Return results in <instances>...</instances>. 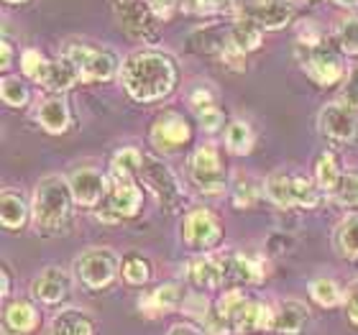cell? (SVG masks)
<instances>
[{
    "mask_svg": "<svg viewBox=\"0 0 358 335\" xmlns=\"http://www.w3.org/2000/svg\"><path fill=\"white\" fill-rule=\"evenodd\" d=\"M120 83L128 95L138 103H154L172 92L177 69L162 52H136L120 64Z\"/></svg>",
    "mask_w": 358,
    "mask_h": 335,
    "instance_id": "6da1fadb",
    "label": "cell"
},
{
    "mask_svg": "<svg viewBox=\"0 0 358 335\" xmlns=\"http://www.w3.org/2000/svg\"><path fill=\"white\" fill-rule=\"evenodd\" d=\"M72 187L69 179L62 174H49L38 182L36 194H34V225L38 233L52 236L67 223L69 208H72Z\"/></svg>",
    "mask_w": 358,
    "mask_h": 335,
    "instance_id": "7a4b0ae2",
    "label": "cell"
},
{
    "mask_svg": "<svg viewBox=\"0 0 358 335\" xmlns=\"http://www.w3.org/2000/svg\"><path fill=\"white\" fill-rule=\"evenodd\" d=\"M64 59L77 69L80 80H85V83H108L115 77V72H120L113 54L92 49V46H69L64 52Z\"/></svg>",
    "mask_w": 358,
    "mask_h": 335,
    "instance_id": "3957f363",
    "label": "cell"
},
{
    "mask_svg": "<svg viewBox=\"0 0 358 335\" xmlns=\"http://www.w3.org/2000/svg\"><path fill=\"white\" fill-rule=\"evenodd\" d=\"M189 179L194 187L205 194H223L228 187V177H225L223 162L217 157L215 146H200L189 157Z\"/></svg>",
    "mask_w": 358,
    "mask_h": 335,
    "instance_id": "277c9868",
    "label": "cell"
},
{
    "mask_svg": "<svg viewBox=\"0 0 358 335\" xmlns=\"http://www.w3.org/2000/svg\"><path fill=\"white\" fill-rule=\"evenodd\" d=\"M80 282L100 290L105 284H110L118 274V256L110 248H90L85 251L75 264Z\"/></svg>",
    "mask_w": 358,
    "mask_h": 335,
    "instance_id": "5b68a950",
    "label": "cell"
},
{
    "mask_svg": "<svg viewBox=\"0 0 358 335\" xmlns=\"http://www.w3.org/2000/svg\"><path fill=\"white\" fill-rule=\"evenodd\" d=\"M299 52H302L299 57H302V67H305L307 77L320 85V87H330V85H336L343 77V64L333 52L320 49V46H313V49L302 46Z\"/></svg>",
    "mask_w": 358,
    "mask_h": 335,
    "instance_id": "8992f818",
    "label": "cell"
},
{
    "mask_svg": "<svg viewBox=\"0 0 358 335\" xmlns=\"http://www.w3.org/2000/svg\"><path fill=\"white\" fill-rule=\"evenodd\" d=\"M223 236V228L210 210H189L185 218V241L192 248H213Z\"/></svg>",
    "mask_w": 358,
    "mask_h": 335,
    "instance_id": "52a82bcc",
    "label": "cell"
},
{
    "mask_svg": "<svg viewBox=\"0 0 358 335\" xmlns=\"http://www.w3.org/2000/svg\"><path fill=\"white\" fill-rule=\"evenodd\" d=\"M189 141V126L187 120L179 115V113H164L154 120L151 126V143L154 149L166 154V151H174L179 146H185Z\"/></svg>",
    "mask_w": 358,
    "mask_h": 335,
    "instance_id": "ba28073f",
    "label": "cell"
},
{
    "mask_svg": "<svg viewBox=\"0 0 358 335\" xmlns=\"http://www.w3.org/2000/svg\"><path fill=\"white\" fill-rule=\"evenodd\" d=\"M120 23L126 26V31H131L134 36L143 38V41H157L159 38V18L151 10V6L146 0H134L128 6L118 8Z\"/></svg>",
    "mask_w": 358,
    "mask_h": 335,
    "instance_id": "9c48e42d",
    "label": "cell"
},
{
    "mask_svg": "<svg viewBox=\"0 0 358 335\" xmlns=\"http://www.w3.org/2000/svg\"><path fill=\"white\" fill-rule=\"evenodd\" d=\"M141 177L143 182L157 192V197L162 200L166 210H174L179 205V185L174 174L166 169L159 159H143V169H141Z\"/></svg>",
    "mask_w": 358,
    "mask_h": 335,
    "instance_id": "30bf717a",
    "label": "cell"
},
{
    "mask_svg": "<svg viewBox=\"0 0 358 335\" xmlns=\"http://www.w3.org/2000/svg\"><path fill=\"white\" fill-rule=\"evenodd\" d=\"M108 205L115 215L120 218H131L141 210V192L136 187L134 177H118V174H110L108 179Z\"/></svg>",
    "mask_w": 358,
    "mask_h": 335,
    "instance_id": "8fae6325",
    "label": "cell"
},
{
    "mask_svg": "<svg viewBox=\"0 0 358 335\" xmlns=\"http://www.w3.org/2000/svg\"><path fill=\"white\" fill-rule=\"evenodd\" d=\"M320 131L336 141H353L358 134V120L345 105L330 103L320 111Z\"/></svg>",
    "mask_w": 358,
    "mask_h": 335,
    "instance_id": "7c38bea8",
    "label": "cell"
},
{
    "mask_svg": "<svg viewBox=\"0 0 358 335\" xmlns=\"http://www.w3.org/2000/svg\"><path fill=\"white\" fill-rule=\"evenodd\" d=\"M69 187H72V197L77 205L92 208L108 194V179L97 169H80L69 177Z\"/></svg>",
    "mask_w": 358,
    "mask_h": 335,
    "instance_id": "4fadbf2b",
    "label": "cell"
},
{
    "mask_svg": "<svg viewBox=\"0 0 358 335\" xmlns=\"http://www.w3.org/2000/svg\"><path fill=\"white\" fill-rule=\"evenodd\" d=\"M225 274H231V261H223V259H217V256H197V259H192L189 266H187L189 282H192L194 287H202V290L220 287Z\"/></svg>",
    "mask_w": 358,
    "mask_h": 335,
    "instance_id": "5bb4252c",
    "label": "cell"
},
{
    "mask_svg": "<svg viewBox=\"0 0 358 335\" xmlns=\"http://www.w3.org/2000/svg\"><path fill=\"white\" fill-rule=\"evenodd\" d=\"M67 292H69V276L64 269H57V266L44 269V271L34 279V284H31V294H34L38 302H44V305H57V302H62V299L67 297Z\"/></svg>",
    "mask_w": 358,
    "mask_h": 335,
    "instance_id": "9a60e30c",
    "label": "cell"
},
{
    "mask_svg": "<svg viewBox=\"0 0 358 335\" xmlns=\"http://www.w3.org/2000/svg\"><path fill=\"white\" fill-rule=\"evenodd\" d=\"M243 15L256 21L262 29H282L292 21V6L289 3H279V0H262V3H251L243 8Z\"/></svg>",
    "mask_w": 358,
    "mask_h": 335,
    "instance_id": "2e32d148",
    "label": "cell"
},
{
    "mask_svg": "<svg viewBox=\"0 0 358 335\" xmlns=\"http://www.w3.org/2000/svg\"><path fill=\"white\" fill-rule=\"evenodd\" d=\"M38 310L31 302H10L3 315V335H29L38 328Z\"/></svg>",
    "mask_w": 358,
    "mask_h": 335,
    "instance_id": "e0dca14e",
    "label": "cell"
},
{
    "mask_svg": "<svg viewBox=\"0 0 358 335\" xmlns=\"http://www.w3.org/2000/svg\"><path fill=\"white\" fill-rule=\"evenodd\" d=\"M307 318H310V310H307L302 302L297 299H287L276 307L274 320H271V330L279 335H297L299 330L305 328Z\"/></svg>",
    "mask_w": 358,
    "mask_h": 335,
    "instance_id": "ac0fdd59",
    "label": "cell"
},
{
    "mask_svg": "<svg viewBox=\"0 0 358 335\" xmlns=\"http://www.w3.org/2000/svg\"><path fill=\"white\" fill-rule=\"evenodd\" d=\"M179 302H182V287H177V284H162L159 290H154L138 302V310L146 318H159V315L174 310Z\"/></svg>",
    "mask_w": 358,
    "mask_h": 335,
    "instance_id": "d6986e66",
    "label": "cell"
},
{
    "mask_svg": "<svg viewBox=\"0 0 358 335\" xmlns=\"http://www.w3.org/2000/svg\"><path fill=\"white\" fill-rule=\"evenodd\" d=\"M271 320H274V313L266 305L246 302L233 320V333H259V330L271 328Z\"/></svg>",
    "mask_w": 358,
    "mask_h": 335,
    "instance_id": "ffe728a7",
    "label": "cell"
},
{
    "mask_svg": "<svg viewBox=\"0 0 358 335\" xmlns=\"http://www.w3.org/2000/svg\"><path fill=\"white\" fill-rule=\"evenodd\" d=\"M95 320L83 310H64L54 318L52 335H95Z\"/></svg>",
    "mask_w": 358,
    "mask_h": 335,
    "instance_id": "44dd1931",
    "label": "cell"
},
{
    "mask_svg": "<svg viewBox=\"0 0 358 335\" xmlns=\"http://www.w3.org/2000/svg\"><path fill=\"white\" fill-rule=\"evenodd\" d=\"M38 123L49 134H64L69 128V108L62 97H49L38 108Z\"/></svg>",
    "mask_w": 358,
    "mask_h": 335,
    "instance_id": "7402d4cb",
    "label": "cell"
},
{
    "mask_svg": "<svg viewBox=\"0 0 358 335\" xmlns=\"http://www.w3.org/2000/svg\"><path fill=\"white\" fill-rule=\"evenodd\" d=\"M26 202H23L21 192L18 190H3L0 194V218H3V225L8 231H18L23 223H26Z\"/></svg>",
    "mask_w": 358,
    "mask_h": 335,
    "instance_id": "603a6c76",
    "label": "cell"
},
{
    "mask_svg": "<svg viewBox=\"0 0 358 335\" xmlns=\"http://www.w3.org/2000/svg\"><path fill=\"white\" fill-rule=\"evenodd\" d=\"M231 29V41L238 46L241 52H254L256 46H262V38H264V29L259 26L256 21L246 18V15H241L238 21L228 26Z\"/></svg>",
    "mask_w": 358,
    "mask_h": 335,
    "instance_id": "cb8c5ba5",
    "label": "cell"
},
{
    "mask_svg": "<svg viewBox=\"0 0 358 335\" xmlns=\"http://www.w3.org/2000/svg\"><path fill=\"white\" fill-rule=\"evenodd\" d=\"M77 80H80L77 69L62 57L59 62H49V67H46L44 77H41V85L49 87L52 92H64V90L72 87Z\"/></svg>",
    "mask_w": 358,
    "mask_h": 335,
    "instance_id": "d4e9b609",
    "label": "cell"
},
{
    "mask_svg": "<svg viewBox=\"0 0 358 335\" xmlns=\"http://www.w3.org/2000/svg\"><path fill=\"white\" fill-rule=\"evenodd\" d=\"M231 274L243 279L248 284H262L266 279V271H264L262 259H254L248 253H236L231 259Z\"/></svg>",
    "mask_w": 358,
    "mask_h": 335,
    "instance_id": "484cf974",
    "label": "cell"
},
{
    "mask_svg": "<svg viewBox=\"0 0 358 335\" xmlns=\"http://www.w3.org/2000/svg\"><path fill=\"white\" fill-rule=\"evenodd\" d=\"M315 179H317L320 190H328V192H336V187L341 185L343 174H341V166H338L336 157H333L330 151H325V154L317 159V164H315Z\"/></svg>",
    "mask_w": 358,
    "mask_h": 335,
    "instance_id": "4316f807",
    "label": "cell"
},
{
    "mask_svg": "<svg viewBox=\"0 0 358 335\" xmlns=\"http://www.w3.org/2000/svg\"><path fill=\"white\" fill-rule=\"evenodd\" d=\"M336 246L345 259H358V215L345 218L336 231Z\"/></svg>",
    "mask_w": 358,
    "mask_h": 335,
    "instance_id": "83f0119b",
    "label": "cell"
},
{
    "mask_svg": "<svg viewBox=\"0 0 358 335\" xmlns=\"http://www.w3.org/2000/svg\"><path fill=\"white\" fill-rule=\"evenodd\" d=\"M225 146H228V151L241 154V157L248 154L251 146H254V134H251L248 123H243V120H233L231 126H228V131H225Z\"/></svg>",
    "mask_w": 358,
    "mask_h": 335,
    "instance_id": "f1b7e54d",
    "label": "cell"
},
{
    "mask_svg": "<svg viewBox=\"0 0 358 335\" xmlns=\"http://www.w3.org/2000/svg\"><path fill=\"white\" fill-rule=\"evenodd\" d=\"M143 154L138 149H120L115 157H113V174H118V177H136V174H141L143 169Z\"/></svg>",
    "mask_w": 358,
    "mask_h": 335,
    "instance_id": "f546056e",
    "label": "cell"
},
{
    "mask_svg": "<svg viewBox=\"0 0 358 335\" xmlns=\"http://www.w3.org/2000/svg\"><path fill=\"white\" fill-rule=\"evenodd\" d=\"M289 202L297 208H315L320 202V194L315 185L305 177H289Z\"/></svg>",
    "mask_w": 358,
    "mask_h": 335,
    "instance_id": "4dcf8cb0",
    "label": "cell"
},
{
    "mask_svg": "<svg viewBox=\"0 0 358 335\" xmlns=\"http://www.w3.org/2000/svg\"><path fill=\"white\" fill-rule=\"evenodd\" d=\"M310 297L322 307H336L338 302L343 299V294H341V290H338V284L333 282V279L317 276V279L310 282Z\"/></svg>",
    "mask_w": 358,
    "mask_h": 335,
    "instance_id": "1f68e13d",
    "label": "cell"
},
{
    "mask_svg": "<svg viewBox=\"0 0 358 335\" xmlns=\"http://www.w3.org/2000/svg\"><path fill=\"white\" fill-rule=\"evenodd\" d=\"M151 276V264L143 256H128L126 261H123V279H126V284H134V287H138V284H146Z\"/></svg>",
    "mask_w": 358,
    "mask_h": 335,
    "instance_id": "d6a6232c",
    "label": "cell"
},
{
    "mask_svg": "<svg viewBox=\"0 0 358 335\" xmlns=\"http://www.w3.org/2000/svg\"><path fill=\"white\" fill-rule=\"evenodd\" d=\"M0 90H3L6 105H10V108H23V105L29 103V90H26L23 80H18V77H3Z\"/></svg>",
    "mask_w": 358,
    "mask_h": 335,
    "instance_id": "836d02e7",
    "label": "cell"
},
{
    "mask_svg": "<svg viewBox=\"0 0 358 335\" xmlns=\"http://www.w3.org/2000/svg\"><path fill=\"white\" fill-rule=\"evenodd\" d=\"M256 197H259V187H256L254 179H248L243 171L238 174L236 179V185H233V202L238 205V208H248V205H254Z\"/></svg>",
    "mask_w": 358,
    "mask_h": 335,
    "instance_id": "e575fe53",
    "label": "cell"
},
{
    "mask_svg": "<svg viewBox=\"0 0 358 335\" xmlns=\"http://www.w3.org/2000/svg\"><path fill=\"white\" fill-rule=\"evenodd\" d=\"M49 62L44 54L36 52V49H26L21 57V69L26 72V77H31V80H36V83H41V77H44L46 67H49Z\"/></svg>",
    "mask_w": 358,
    "mask_h": 335,
    "instance_id": "d590c367",
    "label": "cell"
},
{
    "mask_svg": "<svg viewBox=\"0 0 358 335\" xmlns=\"http://www.w3.org/2000/svg\"><path fill=\"white\" fill-rule=\"evenodd\" d=\"M248 299H246V294H243V292L241 290H233V292H228V294H225V297H220L217 299V315H220V318H223V320H228L233 325V320H236V315H238V310L243 305H246Z\"/></svg>",
    "mask_w": 358,
    "mask_h": 335,
    "instance_id": "8d00e7d4",
    "label": "cell"
},
{
    "mask_svg": "<svg viewBox=\"0 0 358 335\" xmlns=\"http://www.w3.org/2000/svg\"><path fill=\"white\" fill-rule=\"evenodd\" d=\"M182 8L194 15H215L231 8V0H182Z\"/></svg>",
    "mask_w": 358,
    "mask_h": 335,
    "instance_id": "74e56055",
    "label": "cell"
},
{
    "mask_svg": "<svg viewBox=\"0 0 358 335\" xmlns=\"http://www.w3.org/2000/svg\"><path fill=\"white\" fill-rule=\"evenodd\" d=\"M338 44L343 54H358V18H348L338 31Z\"/></svg>",
    "mask_w": 358,
    "mask_h": 335,
    "instance_id": "f35d334b",
    "label": "cell"
},
{
    "mask_svg": "<svg viewBox=\"0 0 358 335\" xmlns=\"http://www.w3.org/2000/svg\"><path fill=\"white\" fill-rule=\"evenodd\" d=\"M341 105H345L348 111H358V67H353L348 72L343 83V92H341Z\"/></svg>",
    "mask_w": 358,
    "mask_h": 335,
    "instance_id": "ab89813d",
    "label": "cell"
},
{
    "mask_svg": "<svg viewBox=\"0 0 358 335\" xmlns=\"http://www.w3.org/2000/svg\"><path fill=\"white\" fill-rule=\"evenodd\" d=\"M197 120H200V128L202 131H208V134H215L217 128L223 126V111L217 108V105H210V108H202V111H197Z\"/></svg>",
    "mask_w": 358,
    "mask_h": 335,
    "instance_id": "60d3db41",
    "label": "cell"
},
{
    "mask_svg": "<svg viewBox=\"0 0 358 335\" xmlns=\"http://www.w3.org/2000/svg\"><path fill=\"white\" fill-rule=\"evenodd\" d=\"M297 41L305 49H313V46H320L322 36H320V31H317V23L315 21H302L297 26Z\"/></svg>",
    "mask_w": 358,
    "mask_h": 335,
    "instance_id": "b9f144b4",
    "label": "cell"
},
{
    "mask_svg": "<svg viewBox=\"0 0 358 335\" xmlns=\"http://www.w3.org/2000/svg\"><path fill=\"white\" fill-rule=\"evenodd\" d=\"M343 302H345V313L351 318L353 325H358V282H353L343 294Z\"/></svg>",
    "mask_w": 358,
    "mask_h": 335,
    "instance_id": "7bdbcfd3",
    "label": "cell"
},
{
    "mask_svg": "<svg viewBox=\"0 0 358 335\" xmlns=\"http://www.w3.org/2000/svg\"><path fill=\"white\" fill-rule=\"evenodd\" d=\"M189 103H192L194 111H202V108H210V105H215V97L210 95L208 90H194V95L189 97Z\"/></svg>",
    "mask_w": 358,
    "mask_h": 335,
    "instance_id": "ee69618b",
    "label": "cell"
},
{
    "mask_svg": "<svg viewBox=\"0 0 358 335\" xmlns=\"http://www.w3.org/2000/svg\"><path fill=\"white\" fill-rule=\"evenodd\" d=\"M187 313H200V318H208V299L205 297H194V294H189L187 297Z\"/></svg>",
    "mask_w": 358,
    "mask_h": 335,
    "instance_id": "f6af8a7d",
    "label": "cell"
},
{
    "mask_svg": "<svg viewBox=\"0 0 358 335\" xmlns=\"http://www.w3.org/2000/svg\"><path fill=\"white\" fill-rule=\"evenodd\" d=\"M169 335H205L197 325H189V322H179L169 330Z\"/></svg>",
    "mask_w": 358,
    "mask_h": 335,
    "instance_id": "bcb514c9",
    "label": "cell"
},
{
    "mask_svg": "<svg viewBox=\"0 0 358 335\" xmlns=\"http://www.w3.org/2000/svg\"><path fill=\"white\" fill-rule=\"evenodd\" d=\"M10 57H13V46H10L8 38H3V62H0L3 72H8V67H10Z\"/></svg>",
    "mask_w": 358,
    "mask_h": 335,
    "instance_id": "7dc6e473",
    "label": "cell"
},
{
    "mask_svg": "<svg viewBox=\"0 0 358 335\" xmlns=\"http://www.w3.org/2000/svg\"><path fill=\"white\" fill-rule=\"evenodd\" d=\"M8 292H10V274H8V269H3V290H0V294L8 297Z\"/></svg>",
    "mask_w": 358,
    "mask_h": 335,
    "instance_id": "c3c4849f",
    "label": "cell"
},
{
    "mask_svg": "<svg viewBox=\"0 0 358 335\" xmlns=\"http://www.w3.org/2000/svg\"><path fill=\"white\" fill-rule=\"evenodd\" d=\"M338 6H345V8H356L358 6V0H336Z\"/></svg>",
    "mask_w": 358,
    "mask_h": 335,
    "instance_id": "681fc988",
    "label": "cell"
},
{
    "mask_svg": "<svg viewBox=\"0 0 358 335\" xmlns=\"http://www.w3.org/2000/svg\"><path fill=\"white\" fill-rule=\"evenodd\" d=\"M113 3V8L118 10V8H123V6H128V3H134V0H110Z\"/></svg>",
    "mask_w": 358,
    "mask_h": 335,
    "instance_id": "f907efd6",
    "label": "cell"
},
{
    "mask_svg": "<svg viewBox=\"0 0 358 335\" xmlns=\"http://www.w3.org/2000/svg\"><path fill=\"white\" fill-rule=\"evenodd\" d=\"M8 3H23V0H8Z\"/></svg>",
    "mask_w": 358,
    "mask_h": 335,
    "instance_id": "816d5d0a",
    "label": "cell"
}]
</instances>
